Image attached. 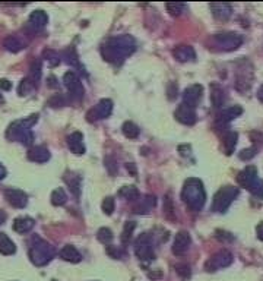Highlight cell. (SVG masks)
<instances>
[{"label": "cell", "instance_id": "cell-1", "mask_svg": "<svg viewBox=\"0 0 263 281\" xmlns=\"http://www.w3.org/2000/svg\"><path fill=\"white\" fill-rule=\"evenodd\" d=\"M136 50V41L130 35H116L111 37L101 45V55L104 60L120 65L126 57L130 56Z\"/></svg>", "mask_w": 263, "mask_h": 281}, {"label": "cell", "instance_id": "cell-2", "mask_svg": "<svg viewBox=\"0 0 263 281\" xmlns=\"http://www.w3.org/2000/svg\"><path fill=\"white\" fill-rule=\"evenodd\" d=\"M181 199L192 211H200L206 202V192L203 183L196 177H190L184 182L181 191Z\"/></svg>", "mask_w": 263, "mask_h": 281}, {"label": "cell", "instance_id": "cell-3", "mask_svg": "<svg viewBox=\"0 0 263 281\" xmlns=\"http://www.w3.org/2000/svg\"><path fill=\"white\" fill-rule=\"evenodd\" d=\"M38 122V114H32L27 119L16 120L11 123L8 130H6V138L11 140H16L22 145H31L34 140V133H32V126Z\"/></svg>", "mask_w": 263, "mask_h": 281}, {"label": "cell", "instance_id": "cell-4", "mask_svg": "<svg viewBox=\"0 0 263 281\" xmlns=\"http://www.w3.org/2000/svg\"><path fill=\"white\" fill-rule=\"evenodd\" d=\"M28 255H29L31 262L35 267H44V265H47L55 258L56 251L55 248L47 240L35 236V238H32Z\"/></svg>", "mask_w": 263, "mask_h": 281}, {"label": "cell", "instance_id": "cell-5", "mask_svg": "<svg viewBox=\"0 0 263 281\" xmlns=\"http://www.w3.org/2000/svg\"><path fill=\"white\" fill-rule=\"evenodd\" d=\"M238 197V189L234 186H224L221 188L212 201V211L215 212H225L228 207L233 204V201Z\"/></svg>", "mask_w": 263, "mask_h": 281}, {"label": "cell", "instance_id": "cell-6", "mask_svg": "<svg viewBox=\"0 0 263 281\" xmlns=\"http://www.w3.org/2000/svg\"><path fill=\"white\" fill-rule=\"evenodd\" d=\"M135 253L140 261H152L155 258L153 252V242L151 235L143 233L135 242Z\"/></svg>", "mask_w": 263, "mask_h": 281}, {"label": "cell", "instance_id": "cell-7", "mask_svg": "<svg viewBox=\"0 0 263 281\" xmlns=\"http://www.w3.org/2000/svg\"><path fill=\"white\" fill-rule=\"evenodd\" d=\"M63 84L68 88L69 91L70 99L75 100V101H81L83 99V94H85V88H83L82 81L79 79V76L73 72L69 70L65 73L63 76Z\"/></svg>", "mask_w": 263, "mask_h": 281}, {"label": "cell", "instance_id": "cell-8", "mask_svg": "<svg viewBox=\"0 0 263 281\" xmlns=\"http://www.w3.org/2000/svg\"><path fill=\"white\" fill-rule=\"evenodd\" d=\"M214 42L224 52H231L243 44V37L236 32H222V34L214 35Z\"/></svg>", "mask_w": 263, "mask_h": 281}, {"label": "cell", "instance_id": "cell-9", "mask_svg": "<svg viewBox=\"0 0 263 281\" xmlns=\"http://www.w3.org/2000/svg\"><path fill=\"white\" fill-rule=\"evenodd\" d=\"M233 261H234V256H233V253L228 252V251H225V249H222L220 252L214 253L211 258H209L208 261H206V264H205V269L206 271H218V269H222V268L225 267H230L231 264H233Z\"/></svg>", "mask_w": 263, "mask_h": 281}, {"label": "cell", "instance_id": "cell-10", "mask_svg": "<svg viewBox=\"0 0 263 281\" xmlns=\"http://www.w3.org/2000/svg\"><path fill=\"white\" fill-rule=\"evenodd\" d=\"M111 112H113V101L109 99H102L95 107H92L86 113V119L88 122H98V120L107 119Z\"/></svg>", "mask_w": 263, "mask_h": 281}, {"label": "cell", "instance_id": "cell-11", "mask_svg": "<svg viewBox=\"0 0 263 281\" xmlns=\"http://www.w3.org/2000/svg\"><path fill=\"white\" fill-rule=\"evenodd\" d=\"M259 180V177H257V169L254 167V166H249V167H246L244 170H241L240 173H238V176H237V182L238 184L241 186V188H246V189H251L256 182Z\"/></svg>", "mask_w": 263, "mask_h": 281}, {"label": "cell", "instance_id": "cell-12", "mask_svg": "<svg viewBox=\"0 0 263 281\" xmlns=\"http://www.w3.org/2000/svg\"><path fill=\"white\" fill-rule=\"evenodd\" d=\"M190 245H192L190 235L187 231H179L173 242V253L177 256H181L189 251Z\"/></svg>", "mask_w": 263, "mask_h": 281}, {"label": "cell", "instance_id": "cell-13", "mask_svg": "<svg viewBox=\"0 0 263 281\" xmlns=\"http://www.w3.org/2000/svg\"><path fill=\"white\" fill-rule=\"evenodd\" d=\"M5 198L15 208H25L27 207V194L24 191H21V189H6L5 191Z\"/></svg>", "mask_w": 263, "mask_h": 281}, {"label": "cell", "instance_id": "cell-14", "mask_svg": "<svg viewBox=\"0 0 263 281\" xmlns=\"http://www.w3.org/2000/svg\"><path fill=\"white\" fill-rule=\"evenodd\" d=\"M202 92H203V88L202 85H192L189 86L184 92H183V104L189 106L194 109L197 106V103L202 99Z\"/></svg>", "mask_w": 263, "mask_h": 281}, {"label": "cell", "instance_id": "cell-15", "mask_svg": "<svg viewBox=\"0 0 263 281\" xmlns=\"http://www.w3.org/2000/svg\"><path fill=\"white\" fill-rule=\"evenodd\" d=\"M174 117L183 125H189L190 126V125L196 123V112H194V109L186 106V104H180L177 107V110L174 113Z\"/></svg>", "mask_w": 263, "mask_h": 281}, {"label": "cell", "instance_id": "cell-16", "mask_svg": "<svg viewBox=\"0 0 263 281\" xmlns=\"http://www.w3.org/2000/svg\"><path fill=\"white\" fill-rule=\"evenodd\" d=\"M68 147L69 150L76 155L85 154V144H83V135L81 132H73L68 136Z\"/></svg>", "mask_w": 263, "mask_h": 281}, {"label": "cell", "instance_id": "cell-17", "mask_svg": "<svg viewBox=\"0 0 263 281\" xmlns=\"http://www.w3.org/2000/svg\"><path fill=\"white\" fill-rule=\"evenodd\" d=\"M63 180L65 183L69 186L70 192L75 195L76 198L81 197V186H82V179L79 174L76 173H72V171H66L65 176H63Z\"/></svg>", "mask_w": 263, "mask_h": 281}, {"label": "cell", "instance_id": "cell-18", "mask_svg": "<svg viewBox=\"0 0 263 281\" xmlns=\"http://www.w3.org/2000/svg\"><path fill=\"white\" fill-rule=\"evenodd\" d=\"M50 151L48 148L38 145V147H32L29 151H28V158L34 163H47L50 160Z\"/></svg>", "mask_w": 263, "mask_h": 281}, {"label": "cell", "instance_id": "cell-19", "mask_svg": "<svg viewBox=\"0 0 263 281\" xmlns=\"http://www.w3.org/2000/svg\"><path fill=\"white\" fill-rule=\"evenodd\" d=\"M173 56L176 57L179 62H192L196 59V53H194L193 47L181 44L173 50Z\"/></svg>", "mask_w": 263, "mask_h": 281}, {"label": "cell", "instance_id": "cell-20", "mask_svg": "<svg viewBox=\"0 0 263 281\" xmlns=\"http://www.w3.org/2000/svg\"><path fill=\"white\" fill-rule=\"evenodd\" d=\"M211 11H212L214 16L220 21H227L233 14V9L228 3H212Z\"/></svg>", "mask_w": 263, "mask_h": 281}, {"label": "cell", "instance_id": "cell-21", "mask_svg": "<svg viewBox=\"0 0 263 281\" xmlns=\"http://www.w3.org/2000/svg\"><path fill=\"white\" fill-rule=\"evenodd\" d=\"M35 225L34 218L31 217H18L14 221V230L19 235H25L28 231H31Z\"/></svg>", "mask_w": 263, "mask_h": 281}, {"label": "cell", "instance_id": "cell-22", "mask_svg": "<svg viewBox=\"0 0 263 281\" xmlns=\"http://www.w3.org/2000/svg\"><path fill=\"white\" fill-rule=\"evenodd\" d=\"M60 258H62L63 261H68V262H72V264H76V262H79V261L82 259V255L79 253V251H78L75 246H72V245H66V246H63L62 251H60Z\"/></svg>", "mask_w": 263, "mask_h": 281}, {"label": "cell", "instance_id": "cell-23", "mask_svg": "<svg viewBox=\"0 0 263 281\" xmlns=\"http://www.w3.org/2000/svg\"><path fill=\"white\" fill-rule=\"evenodd\" d=\"M211 101L214 104V107H222L224 103H225V91L221 85L214 82L211 85Z\"/></svg>", "mask_w": 263, "mask_h": 281}, {"label": "cell", "instance_id": "cell-24", "mask_svg": "<svg viewBox=\"0 0 263 281\" xmlns=\"http://www.w3.org/2000/svg\"><path fill=\"white\" fill-rule=\"evenodd\" d=\"M3 47L11 53H18L25 49V42L22 41L18 35H9L3 40Z\"/></svg>", "mask_w": 263, "mask_h": 281}, {"label": "cell", "instance_id": "cell-25", "mask_svg": "<svg viewBox=\"0 0 263 281\" xmlns=\"http://www.w3.org/2000/svg\"><path fill=\"white\" fill-rule=\"evenodd\" d=\"M48 22V16L44 11H34L29 15V25L34 29H42Z\"/></svg>", "mask_w": 263, "mask_h": 281}, {"label": "cell", "instance_id": "cell-26", "mask_svg": "<svg viewBox=\"0 0 263 281\" xmlns=\"http://www.w3.org/2000/svg\"><path fill=\"white\" fill-rule=\"evenodd\" d=\"M237 138H238L237 132H233V130H228L224 135V138H222V147H224V151H225L227 155H231L234 153L237 145Z\"/></svg>", "mask_w": 263, "mask_h": 281}, {"label": "cell", "instance_id": "cell-27", "mask_svg": "<svg viewBox=\"0 0 263 281\" xmlns=\"http://www.w3.org/2000/svg\"><path fill=\"white\" fill-rule=\"evenodd\" d=\"M241 113H243V109H241L240 106H233V107H228V109L222 110L221 114H218V122L222 123V125H224V123H228L230 120H233V119L238 117Z\"/></svg>", "mask_w": 263, "mask_h": 281}, {"label": "cell", "instance_id": "cell-28", "mask_svg": "<svg viewBox=\"0 0 263 281\" xmlns=\"http://www.w3.org/2000/svg\"><path fill=\"white\" fill-rule=\"evenodd\" d=\"M16 252L14 240L11 239L6 233H0V253L2 255H14Z\"/></svg>", "mask_w": 263, "mask_h": 281}, {"label": "cell", "instance_id": "cell-29", "mask_svg": "<svg viewBox=\"0 0 263 281\" xmlns=\"http://www.w3.org/2000/svg\"><path fill=\"white\" fill-rule=\"evenodd\" d=\"M156 201H155V197H151V195H146L143 197V199L139 201V205L135 207V212L136 214H146L149 210H152L155 207Z\"/></svg>", "mask_w": 263, "mask_h": 281}, {"label": "cell", "instance_id": "cell-30", "mask_svg": "<svg viewBox=\"0 0 263 281\" xmlns=\"http://www.w3.org/2000/svg\"><path fill=\"white\" fill-rule=\"evenodd\" d=\"M37 85H38V82H35L34 79H31L29 76H27L25 79L21 81L19 88H18V92H19V96H28V94H31L37 88Z\"/></svg>", "mask_w": 263, "mask_h": 281}, {"label": "cell", "instance_id": "cell-31", "mask_svg": "<svg viewBox=\"0 0 263 281\" xmlns=\"http://www.w3.org/2000/svg\"><path fill=\"white\" fill-rule=\"evenodd\" d=\"M50 199H51V204H53L55 207H62V205H65V204L68 202V195H66L65 189L59 188V189H55V191L51 192Z\"/></svg>", "mask_w": 263, "mask_h": 281}, {"label": "cell", "instance_id": "cell-32", "mask_svg": "<svg viewBox=\"0 0 263 281\" xmlns=\"http://www.w3.org/2000/svg\"><path fill=\"white\" fill-rule=\"evenodd\" d=\"M119 197L125 198L127 201H135L139 198V191L136 186H123L119 191Z\"/></svg>", "mask_w": 263, "mask_h": 281}, {"label": "cell", "instance_id": "cell-33", "mask_svg": "<svg viewBox=\"0 0 263 281\" xmlns=\"http://www.w3.org/2000/svg\"><path fill=\"white\" fill-rule=\"evenodd\" d=\"M122 130H123V135L126 138H129V139H136L139 136V133H140L139 127L133 122H126L123 127H122Z\"/></svg>", "mask_w": 263, "mask_h": 281}, {"label": "cell", "instance_id": "cell-34", "mask_svg": "<svg viewBox=\"0 0 263 281\" xmlns=\"http://www.w3.org/2000/svg\"><path fill=\"white\" fill-rule=\"evenodd\" d=\"M42 56H44V59L48 62V65H50V66H57V65L60 63V56H59V53L55 52V50H51V49H47V50H44Z\"/></svg>", "mask_w": 263, "mask_h": 281}, {"label": "cell", "instance_id": "cell-35", "mask_svg": "<svg viewBox=\"0 0 263 281\" xmlns=\"http://www.w3.org/2000/svg\"><path fill=\"white\" fill-rule=\"evenodd\" d=\"M97 238L101 243H104V245H110L111 240H113L114 236H113V231H111L110 228H107V227H102V228H99V230H98Z\"/></svg>", "mask_w": 263, "mask_h": 281}, {"label": "cell", "instance_id": "cell-36", "mask_svg": "<svg viewBox=\"0 0 263 281\" xmlns=\"http://www.w3.org/2000/svg\"><path fill=\"white\" fill-rule=\"evenodd\" d=\"M28 76H29L31 79H34L35 82L40 81V78H41V62H40V60H37V62L32 63V66H31V72H29Z\"/></svg>", "mask_w": 263, "mask_h": 281}, {"label": "cell", "instance_id": "cell-37", "mask_svg": "<svg viewBox=\"0 0 263 281\" xmlns=\"http://www.w3.org/2000/svg\"><path fill=\"white\" fill-rule=\"evenodd\" d=\"M186 5L184 3H167V11L173 16H179L184 12Z\"/></svg>", "mask_w": 263, "mask_h": 281}, {"label": "cell", "instance_id": "cell-38", "mask_svg": "<svg viewBox=\"0 0 263 281\" xmlns=\"http://www.w3.org/2000/svg\"><path fill=\"white\" fill-rule=\"evenodd\" d=\"M136 224L133 221H127L123 228V233H122V242L123 243H127L129 240L132 239V235H133V230H135Z\"/></svg>", "mask_w": 263, "mask_h": 281}, {"label": "cell", "instance_id": "cell-39", "mask_svg": "<svg viewBox=\"0 0 263 281\" xmlns=\"http://www.w3.org/2000/svg\"><path fill=\"white\" fill-rule=\"evenodd\" d=\"M114 207H116L114 198L111 197L104 198V201H102V211H104L107 215H111V214L114 212Z\"/></svg>", "mask_w": 263, "mask_h": 281}, {"label": "cell", "instance_id": "cell-40", "mask_svg": "<svg viewBox=\"0 0 263 281\" xmlns=\"http://www.w3.org/2000/svg\"><path fill=\"white\" fill-rule=\"evenodd\" d=\"M174 268H176L177 274H180L183 278H190L192 271H190V267L187 264H177Z\"/></svg>", "mask_w": 263, "mask_h": 281}, {"label": "cell", "instance_id": "cell-41", "mask_svg": "<svg viewBox=\"0 0 263 281\" xmlns=\"http://www.w3.org/2000/svg\"><path fill=\"white\" fill-rule=\"evenodd\" d=\"M66 104V99L62 96V94H57L55 97H51V99L48 100V106L50 107H63Z\"/></svg>", "mask_w": 263, "mask_h": 281}, {"label": "cell", "instance_id": "cell-42", "mask_svg": "<svg viewBox=\"0 0 263 281\" xmlns=\"http://www.w3.org/2000/svg\"><path fill=\"white\" fill-rule=\"evenodd\" d=\"M250 192L254 195V197L257 198H263V182L259 179L257 182H256V184L250 189Z\"/></svg>", "mask_w": 263, "mask_h": 281}, {"label": "cell", "instance_id": "cell-43", "mask_svg": "<svg viewBox=\"0 0 263 281\" xmlns=\"http://www.w3.org/2000/svg\"><path fill=\"white\" fill-rule=\"evenodd\" d=\"M256 155V150L254 148H247V150H243L241 153H240V158L241 160H246V161H249V160H251L253 157Z\"/></svg>", "mask_w": 263, "mask_h": 281}, {"label": "cell", "instance_id": "cell-44", "mask_svg": "<svg viewBox=\"0 0 263 281\" xmlns=\"http://www.w3.org/2000/svg\"><path fill=\"white\" fill-rule=\"evenodd\" d=\"M107 253L114 259H122V256H123V253L120 252L117 248H114V246H107Z\"/></svg>", "mask_w": 263, "mask_h": 281}, {"label": "cell", "instance_id": "cell-45", "mask_svg": "<svg viewBox=\"0 0 263 281\" xmlns=\"http://www.w3.org/2000/svg\"><path fill=\"white\" fill-rule=\"evenodd\" d=\"M104 163H106V166H107V169H109V173H110V174H114V173L117 171V164L114 163V160H113L111 157H107Z\"/></svg>", "mask_w": 263, "mask_h": 281}, {"label": "cell", "instance_id": "cell-46", "mask_svg": "<svg viewBox=\"0 0 263 281\" xmlns=\"http://www.w3.org/2000/svg\"><path fill=\"white\" fill-rule=\"evenodd\" d=\"M0 89H3V91L12 89V82H9L8 79H0Z\"/></svg>", "mask_w": 263, "mask_h": 281}, {"label": "cell", "instance_id": "cell-47", "mask_svg": "<svg viewBox=\"0 0 263 281\" xmlns=\"http://www.w3.org/2000/svg\"><path fill=\"white\" fill-rule=\"evenodd\" d=\"M126 169H127V171H130L133 176L136 174V169H135V164H133V163H129V164L126 166Z\"/></svg>", "mask_w": 263, "mask_h": 281}, {"label": "cell", "instance_id": "cell-48", "mask_svg": "<svg viewBox=\"0 0 263 281\" xmlns=\"http://www.w3.org/2000/svg\"><path fill=\"white\" fill-rule=\"evenodd\" d=\"M257 238L263 240V223L257 225Z\"/></svg>", "mask_w": 263, "mask_h": 281}, {"label": "cell", "instance_id": "cell-49", "mask_svg": "<svg viewBox=\"0 0 263 281\" xmlns=\"http://www.w3.org/2000/svg\"><path fill=\"white\" fill-rule=\"evenodd\" d=\"M5 176H6V169H5L3 164H0V182L5 179Z\"/></svg>", "mask_w": 263, "mask_h": 281}, {"label": "cell", "instance_id": "cell-50", "mask_svg": "<svg viewBox=\"0 0 263 281\" xmlns=\"http://www.w3.org/2000/svg\"><path fill=\"white\" fill-rule=\"evenodd\" d=\"M48 86H51V88H56V86H57L55 76H50V78H48Z\"/></svg>", "mask_w": 263, "mask_h": 281}, {"label": "cell", "instance_id": "cell-51", "mask_svg": "<svg viewBox=\"0 0 263 281\" xmlns=\"http://www.w3.org/2000/svg\"><path fill=\"white\" fill-rule=\"evenodd\" d=\"M257 99L260 100V101H262V103H263V85H262V86H260V89L257 91Z\"/></svg>", "mask_w": 263, "mask_h": 281}, {"label": "cell", "instance_id": "cell-52", "mask_svg": "<svg viewBox=\"0 0 263 281\" xmlns=\"http://www.w3.org/2000/svg\"><path fill=\"white\" fill-rule=\"evenodd\" d=\"M5 220H6V214H5L3 211H0V224H3Z\"/></svg>", "mask_w": 263, "mask_h": 281}, {"label": "cell", "instance_id": "cell-53", "mask_svg": "<svg viewBox=\"0 0 263 281\" xmlns=\"http://www.w3.org/2000/svg\"><path fill=\"white\" fill-rule=\"evenodd\" d=\"M0 103H3V97L2 96H0Z\"/></svg>", "mask_w": 263, "mask_h": 281}]
</instances>
